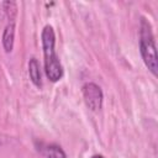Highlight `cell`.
<instances>
[{
  "instance_id": "obj_1",
  "label": "cell",
  "mask_w": 158,
  "mask_h": 158,
  "mask_svg": "<svg viewBox=\"0 0 158 158\" xmlns=\"http://www.w3.org/2000/svg\"><path fill=\"white\" fill-rule=\"evenodd\" d=\"M41 46L43 52V70L51 83L63 78L64 69L56 51V32L51 25H46L41 32Z\"/></svg>"
},
{
  "instance_id": "obj_2",
  "label": "cell",
  "mask_w": 158,
  "mask_h": 158,
  "mask_svg": "<svg viewBox=\"0 0 158 158\" xmlns=\"http://www.w3.org/2000/svg\"><path fill=\"white\" fill-rule=\"evenodd\" d=\"M139 53L143 59L147 69L153 74V77L158 75V62H157V46L154 35L152 31V26L146 17H141L139 21Z\"/></svg>"
},
{
  "instance_id": "obj_3",
  "label": "cell",
  "mask_w": 158,
  "mask_h": 158,
  "mask_svg": "<svg viewBox=\"0 0 158 158\" xmlns=\"http://www.w3.org/2000/svg\"><path fill=\"white\" fill-rule=\"evenodd\" d=\"M81 94L84 102L88 109H90L94 112H98L102 107L104 101V94L101 88L93 81H88L81 86Z\"/></svg>"
},
{
  "instance_id": "obj_4",
  "label": "cell",
  "mask_w": 158,
  "mask_h": 158,
  "mask_svg": "<svg viewBox=\"0 0 158 158\" xmlns=\"http://www.w3.org/2000/svg\"><path fill=\"white\" fill-rule=\"evenodd\" d=\"M15 28H16L15 22H7V25L5 26V28L2 31L1 44H2V48H4L5 53H11L12 49H14V44H15Z\"/></svg>"
},
{
  "instance_id": "obj_5",
  "label": "cell",
  "mask_w": 158,
  "mask_h": 158,
  "mask_svg": "<svg viewBox=\"0 0 158 158\" xmlns=\"http://www.w3.org/2000/svg\"><path fill=\"white\" fill-rule=\"evenodd\" d=\"M27 72L28 78L31 83L36 88H42V73H41V65L36 57H31L27 63Z\"/></svg>"
},
{
  "instance_id": "obj_6",
  "label": "cell",
  "mask_w": 158,
  "mask_h": 158,
  "mask_svg": "<svg viewBox=\"0 0 158 158\" xmlns=\"http://www.w3.org/2000/svg\"><path fill=\"white\" fill-rule=\"evenodd\" d=\"M44 156L46 158H67L65 152L58 144H48L44 148Z\"/></svg>"
},
{
  "instance_id": "obj_7",
  "label": "cell",
  "mask_w": 158,
  "mask_h": 158,
  "mask_svg": "<svg viewBox=\"0 0 158 158\" xmlns=\"http://www.w3.org/2000/svg\"><path fill=\"white\" fill-rule=\"evenodd\" d=\"M6 17L9 19V22H15L16 15H17V4L15 1H4L1 4Z\"/></svg>"
},
{
  "instance_id": "obj_8",
  "label": "cell",
  "mask_w": 158,
  "mask_h": 158,
  "mask_svg": "<svg viewBox=\"0 0 158 158\" xmlns=\"http://www.w3.org/2000/svg\"><path fill=\"white\" fill-rule=\"evenodd\" d=\"M91 158H104V156H101V154H94V156H91Z\"/></svg>"
}]
</instances>
